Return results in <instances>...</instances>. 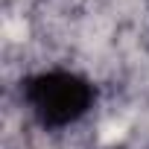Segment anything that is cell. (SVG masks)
I'll list each match as a JSON object with an SVG mask.
<instances>
[{
	"label": "cell",
	"instance_id": "obj_1",
	"mask_svg": "<svg viewBox=\"0 0 149 149\" xmlns=\"http://www.w3.org/2000/svg\"><path fill=\"white\" fill-rule=\"evenodd\" d=\"M24 102L44 129H64L91 111L94 85L73 70H44L26 79Z\"/></svg>",
	"mask_w": 149,
	"mask_h": 149
}]
</instances>
